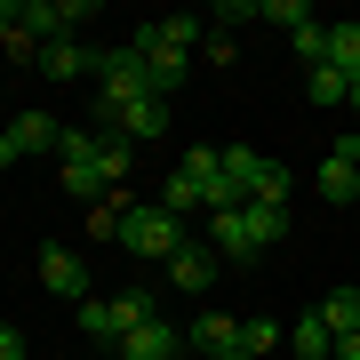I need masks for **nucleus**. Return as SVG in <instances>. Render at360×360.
Segmentation results:
<instances>
[{
	"mask_svg": "<svg viewBox=\"0 0 360 360\" xmlns=\"http://www.w3.org/2000/svg\"><path fill=\"white\" fill-rule=\"evenodd\" d=\"M120 248H129V257H144V264H168L184 248V217H168L160 200H144V208H129V217H120Z\"/></svg>",
	"mask_w": 360,
	"mask_h": 360,
	"instance_id": "nucleus-1",
	"label": "nucleus"
},
{
	"mask_svg": "<svg viewBox=\"0 0 360 360\" xmlns=\"http://www.w3.org/2000/svg\"><path fill=\"white\" fill-rule=\"evenodd\" d=\"M56 153H65V193L80 200V208H96L104 193H112V176H104V136L96 129H65V144H56Z\"/></svg>",
	"mask_w": 360,
	"mask_h": 360,
	"instance_id": "nucleus-2",
	"label": "nucleus"
},
{
	"mask_svg": "<svg viewBox=\"0 0 360 360\" xmlns=\"http://www.w3.org/2000/svg\"><path fill=\"white\" fill-rule=\"evenodd\" d=\"M312 193H321L328 208H352V200H360V136H336V144H328V160H321V176H312Z\"/></svg>",
	"mask_w": 360,
	"mask_h": 360,
	"instance_id": "nucleus-3",
	"label": "nucleus"
},
{
	"mask_svg": "<svg viewBox=\"0 0 360 360\" xmlns=\"http://www.w3.org/2000/svg\"><path fill=\"white\" fill-rule=\"evenodd\" d=\"M208 248H217V264H257V257H264V240H257V224H248V208L208 217Z\"/></svg>",
	"mask_w": 360,
	"mask_h": 360,
	"instance_id": "nucleus-4",
	"label": "nucleus"
},
{
	"mask_svg": "<svg viewBox=\"0 0 360 360\" xmlns=\"http://www.w3.org/2000/svg\"><path fill=\"white\" fill-rule=\"evenodd\" d=\"M168 288L208 296V288H217V248H208V240H184L176 257H168Z\"/></svg>",
	"mask_w": 360,
	"mask_h": 360,
	"instance_id": "nucleus-5",
	"label": "nucleus"
},
{
	"mask_svg": "<svg viewBox=\"0 0 360 360\" xmlns=\"http://www.w3.org/2000/svg\"><path fill=\"white\" fill-rule=\"evenodd\" d=\"M96 136H120V144H160V136H168V96L129 104V112H120L112 129H96Z\"/></svg>",
	"mask_w": 360,
	"mask_h": 360,
	"instance_id": "nucleus-6",
	"label": "nucleus"
},
{
	"mask_svg": "<svg viewBox=\"0 0 360 360\" xmlns=\"http://www.w3.org/2000/svg\"><path fill=\"white\" fill-rule=\"evenodd\" d=\"M40 288L65 296V304H89V272H80L72 248H40Z\"/></svg>",
	"mask_w": 360,
	"mask_h": 360,
	"instance_id": "nucleus-7",
	"label": "nucleus"
},
{
	"mask_svg": "<svg viewBox=\"0 0 360 360\" xmlns=\"http://www.w3.org/2000/svg\"><path fill=\"white\" fill-rule=\"evenodd\" d=\"M32 65L49 72V80H96V49H80V40H49Z\"/></svg>",
	"mask_w": 360,
	"mask_h": 360,
	"instance_id": "nucleus-8",
	"label": "nucleus"
},
{
	"mask_svg": "<svg viewBox=\"0 0 360 360\" xmlns=\"http://www.w3.org/2000/svg\"><path fill=\"white\" fill-rule=\"evenodd\" d=\"M232 345H240V321H232V312H200V321L193 328H184V352H232Z\"/></svg>",
	"mask_w": 360,
	"mask_h": 360,
	"instance_id": "nucleus-9",
	"label": "nucleus"
},
{
	"mask_svg": "<svg viewBox=\"0 0 360 360\" xmlns=\"http://www.w3.org/2000/svg\"><path fill=\"white\" fill-rule=\"evenodd\" d=\"M176 352H184V328H168V321L120 336V360H176Z\"/></svg>",
	"mask_w": 360,
	"mask_h": 360,
	"instance_id": "nucleus-10",
	"label": "nucleus"
},
{
	"mask_svg": "<svg viewBox=\"0 0 360 360\" xmlns=\"http://www.w3.org/2000/svg\"><path fill=\"white\" fill-rule=\"evenodd\" d=\"M321 65H336L345 80H360V25H328L321 32Z\"/></svg>",
	"mask_w": 360,
	"mask_h": 360,
	"instance_id": "nucleus-11",
	"label": "nucleus"
},
{
	"mask_svg": "<svg viewBox=\"0 0 360 360\" xmlns=\"http://www.w3.org/2000/svg\"><path fill=\"white\" fill-rule=\"evenodd\" d=\"M8 136H16V153H56V144H65V129H56L49 112H16Z\"/></svg>",
	"mask_w": 360,
	"mask_h": 360,
	"instance_id": "nucleus-12",
	"label": "nucleus"
},
{
	"mask_svg": "<svg viewBox=\"0 0 360 360\" xmlns=\"http://www.w3.org/2000/svg\"><path fill=\"white\" fill-rule=\"evenodd\" d=\"M112 321H120V336L153 328V321H160V296H153V288H120V296H112Z\"/></svg>",
	"mask_w": 360,
	"mask_h": 360,
	"instance_id": "nucleus-13",
	"label": "nucleus"
},
{
	"mask_svg": "<svg viewBox=\"0 0 360 360\" xmlns=\"http://www.w3.org/2000/svg\"><path fill=\"white\" fill-rule=\"evenodd\" d=\"M321 321H328V336H336V345H345V336H360V288L321 296Z\"/></svg>",
	"mask_w": 360,
	"mask_h": 360,
	"instance_id": "nucleus-14",
	"label": "nucleus"
},
{
	"mask_svg": "<svg viewBox=\"0 0 360 360\" xmlns=\"http://www.w3.org/2000/svg\"><path fill=\"white\" fill-rule=\"evenodd\" d=\"M288 352H296V360H328V352H336V336H328V321H321V312H304V321H296Z\"/></svg>",
	"mask_w": 360,
	"mask_h": 360,
	"instance_id": "nucleus-15",
	"label": "nucleus"
},
{
	"mask_svg": "<svg viewBox=\"0 0 360 360\" xmlns=\"http://www.w3.org/2000/svg\"><path fill=\"white\" fill-rule=\"evenodd\" d=\"M80 336H96V345H112V352H120V321H112V296H89V304H80Z\"/></svg>",
	"mask_w": 360,
	"mask_h": 360,
	"instance_id": "nucleus-16",
	"label": "nucleus"
},
{
	"mask_svg": "<svg viewBox=\"0 0 360 360\" xmlns=\"http://www.w3.org/2000/svg\"><path fill=\"white\" fill-rule=\"evenodd\" d=\"M129 208H136V200H120V193H104V200L89 208V217H80V224H89V240H120V217H129Z\"/></svg>",
	"mask_w": 360,
	"mask_h": 360,
	"instance_id": "nucleus-17",
	"label": "nucleus"
},
{
	"mask_svg": "<svg viewBox=\"0 0 360 360\" xmlns=\"http://www.w3.org/2000/svg\"><path fill=\"white\" fill-rule=\"evenodd\" d=\"M304 96H312V104H345V96H352V80L336 72V65H304Z\"/></svg>",
	"mask_w": 360,
	"mask_h": 360,
	"instance_id": "nucleus-18",
	"label": "nucleus"
},
{
	"mask_svg": "<svg viewBox=\"0 0 360 360\" xmlns=\"http://www.w3.org/2000/svg\"><path fill=\"white\" fill-rule=\"evenodd\" d=\"M264 25H281V32L296 40V32H312V25H321V16H312L304 0H264Z\"/></svg>",
	"mask_w": 360,
	"mask_h": 360,
	"instance_id": "nucleus-19",
	"label": "nucleus"
},
{
	"mask_svg": "<svg viewBox=\"0 0 360 360\" xmlns=\"http://www.w3.org/2000/svg\"><path fill=\"white\" fill-rule=\"evenodd\" d=\"M160 208H168V217H208V200H200V184H193V176H168Z\"/></svg>",
	"mask_w": 360,
	"mask_h": 360,
	"instance_id": "nucleus-20",
	"label": "nucleus"
},
{
	"mask_svg": "<svg viewBox=\"0 0 360 360\" xmlns=\"http://www.w3.org/2000/svg\"><path fill=\"white\" fill-rule=\"evenodd\" d=\"M281 336H288V328L257 312V321H240V352H257V360H264V352H281Z\"/></svg>",
	"mask_w": 360,
	"mask_h": 360,
	"instance_id": "nucleus-21",
	"label": "nucleus"
},
{
	"mask_svg": "<svg viewBox=\"0 0 360 360\" xmlns=\"http://www.w3.org/2000/svg\"><path fill=\"white\" fill-rule=\"evenodd\" d=\"M248 224H257V240L272 248V240H281V232H288V200H281V208H248Z\"/></svg>",
	"mask_w": 360,
	"mask_h": 360,
	"instance_id": "nucleus-22",
	"label": "nucleus"
},
{
	"mask_svg": "<svg viewBox=\"0 0 360 360\" xmlns=\"http://www.w3.org/2000/svg\"><path fill=\"white\" fill-rule=\"evenodd\" d=\"M0 360H32V336L16 328V321H0Z\"/></svg>",
	"mask_w": 360,
	"mask_h": 360,
	"instance_id": "nucleus-23",
	"label": "nucleus"
},
{
	"mask_svg": "<svg viewBox=\"0 0 360 360\" xmlns=\"http://www.w3.org/2000/svg\"><path fill=\"white\" fill-rule=\"evenodd\" d=\"M200 56H208V65H232L240 49H232V32H208V40H200Z\"/></svg>",
	"mask_w": 360,
	"mask_h": 360,
	"instance_id": "nucleus-24",
	"label": "nucleus"
},
{
	"mask_svg": "<svg viewBox=\"0 0 360 360\" xmlns=\"http://www.w3.org/2000/svg\"><path fill=\"white\" fill-rule=\"evenodd\" d=\"M16 160H25V153H16V136L0 129V168H16Z\"/></svg>",
	"mask_w": 360,
	"mask_h": 360,
	"instance_id": "nucleus-25",
	"label": "nucleus"
},
{
	"mask_svg": "<svg viewBox=\"0 0 360 360\" xmlns=\"http://www.w3.org/2000/svg\"><path fill=\"white\" fill-rule=\"evenodd\" d=\"M224 360H257V352H240V345H232V352H224Z\"/></svg>",
	"mask_w": 360,
	"mask_h": 360,
	"instance_id": "nucleus-26",
	"label": "nucleus"
},
{
	"mask_svg": "<svg viewBox=\"0 0 360 360\" xmlns=\"http://www.w3.org/2000/svg\"><path fill=\"white\" fill-rule=\"evenodd\" d=\"M345 104H352V112H360V80H352V96H345Z\"/></svg>",
	"mask_w": 360,
	"mask_h": 360,
	"instance_id": "nucleus-27",
	"label": "nucleus"
}]
</instances>
